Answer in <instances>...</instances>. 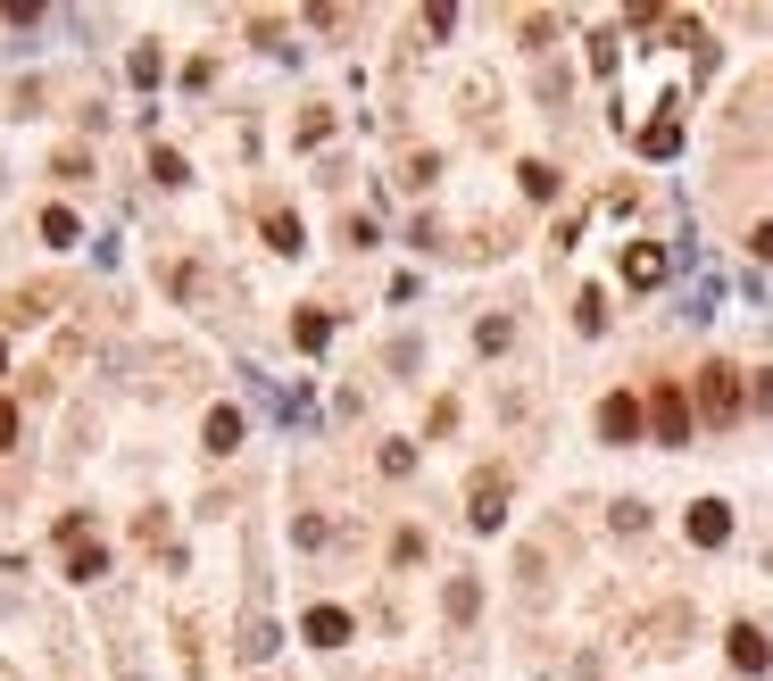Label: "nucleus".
Instances as JSON below:
<instances>
[{
    "instance_id": "obj_19",
    "label": "nucleus",
    "mask_w": 773,
    "mask_h": 681,
    "mask_svg": "<svg viewBox=\"0 0 773 681\" xmlns=\"http://www.w3.org/2000/svg\"><path fill=\"white\" fill-rule=\"evenodd\" d=\"M242 657H250V665H258V657H275V632H266V624H250V632H242Z\"/></svg>"
},
{
    "instance_id": "obj_10",
    "label": "nucleus",
    "mask_w": 773,
    "mask_h": 681,
    "mask_svg": "<svg viewBox=\"0 0 773 681\" xmlns=\"http://www.w3.org/2000/svg\"><path fill=\"white\" fill-rule=\"evenodd\" d=\"M308 640H317V648H341V640H350V615H341V606H308Z\"/></svg>"
},
{
    "instance_id": "obj_7",
    "label": "nucleus",
    "mask_w": 773,
    "mask_h": 681,
    "mask_svg": "<svg viewBox=\"0 0 773 681\" xmlns=\"http://www.w3.org/2000/svg\"><path fill=\"white\" fill-rule=\"evenodd\" d=\"M691 540L698 549H724V540H732V507H724V499H698L691 507Z\"/></svg>"
},
{
    "instance_id": "obj_18",
    "label": "nucleus",
    "mask_w": 773,
    "mask_h": 681,
    "mask_svg": "<svg viewBox=\"0 0 773 681\" xmlns=\"http://www.w3.org/2000/svg\"><path fill=\"white\" fill-rule=\"evenodd\" d=\"M682 624H691V615H682V606H665V615H649V640L674 648V640H682Z\"/></svg>"
},
{
    "instance_id": "obj_2",
    "label": "nucleus",
    "mask_w": 773,
    "mask_h": 681,
    "mask_svg": "<svg viewBox=\"0 0 773 681\" xmlns=\"http://www.w3.org/2000/svg\"><path fill=\"white\" fill-rule=\"evenodd\" d=\"M649 433H658L665 449H682V440H691V399H682L674 382H649Z\"/></svg>"
},
{
    "instance_id": "obj_22",
    "label": "nucleus",
    "mask_w": 773,
    "mask_h": 681,
    "mask_svg": "<svg viewBox=\"0 0 773 681\" xmlns=\"http://www.w3.org/2000/svg\"><path fill=\"white\" fill-rule=\"evenodd\" d=\"M151 175H158V183H184L191 167H184V158H175V150H151Z\"/></svg>"
},
{
    "instance_id": "obj_1",
    "label": "nucleus",
    "mask_w": 773,
    "mask_h": 681,
    "mask_svg": "<svg viewBox=\"0 0 773 681\" xmlns=\"http://www.w3.org/2000/svg\"><path fill=\"white\" fill-rule=\"evenodd\" d=\"M691 408H698V416H707V424H732V416H740V366L707 358V375H698Z\"/></svg>"
},
{
    "instance_id": "obj_23",
    "label": "nucleus",
    "mask_w": 773,
    "mask_h": 681,
    "mask_svg": "<svg viewBox=\"0 0 773 681\" xmlns=\"http://www.w3.org/2000/svg\"><path fill=\"white\" fill-rule=\"evenodd\" d=\"M0 449H18V408L0 399Z\"/></svg>"
},
{
    "instance_id": "obj_27",
    "label": "nucleus",
    "mask_w": 773,
    "mask_h": 681,
    "mask_svg": "<svg viewBox=\"0 0 773 681\" xmlns=\"http://www.w3.org/2000/svg\"><path fill=\"white\" fill-rule=\"evenodd\" d=\"M133 681H142V673H133Z\"/></svg>"
},
{
    "instance_id": "obj_26",
    "label": "nucleus",
    "mask_w": 773,
    "mask_h": 681,
    "mask_svg": "<svg viewBox=\"0 0 773 681\" xmlns=\"http://www.w3.org/2000/svg\"><path fill=\"white\" fill-rule=\"evenodd\" d=\"M0 375H9V358H0Z\"/></svg>"
},
{
    "instance_id": "obj_9",
    "label": "nucleus",
    "mask_w": 773,
    "mask_h": 681,
    "mask_svg": "<svg viewBox=\"0 0 773 681\" xmlns=\"http://www.w3.org/2000/svg\"><path fill=\"white\" fill-rule=\"evenodd\" d=\"M109 573V549L100 540H67V582H100Z\"/></svg>"
},
{
    "instance_id": "obj_3",
    "label": "nucleus",
    "mask_w": 773,
    "mask_h": 681,
    "mask_svg": "<svg viewBox=\"0 0 773 681\" xmlns=\"http://www.w3.org/2000/svg\"><path fill=\"white\" fill-rule=\"evenodd\" d=\"M466 515H474V532H499V524H508V466H483V473H474Z\"/></svg>"
},
{
    "instance_id": "obj_11",
    "label": "nucleus",
    "mask_w": 773,
    "mask_h": 681,
    "mask_svg": "<svg viewBox=\"0 0 773 681\" xmlns=\"http://www.w3.org/2000/svg\"><path fill=\"white\" fill-rule=\"evenodd\" d=\"M291 340H300V349H324V340H333V316H324V308H300V316H291Z\"/></svg>"
},
{
    "instance_id": "obj_8",
    "label": "nucleus",
    "mask_w": 773,
    "mask_h": 681,
    "mask_svg": "<svg viewBox=\"0 0 773 681\" xmlns=\"http://www.w3.org/2000/svg\"><path fill=\"white\" fill-rule=\"evenodd\" d=\"M200 440H208V449H217V457H233V449H242V408H208Z\"/></svg>"
},
{
    "instance_id": "obj_24",
    "label": "nucleus",
    "mask_w": 773,
    "mask_h": 681,
    "mask_svg": "<svg viewBox=\"0 0 773 681\" xmlns=\"http://www.w3.org/2000/svg\"><path fill=\"white\" fill-rule=\"evenodd\" d=\"M749 249H757V258L773 266V225H757V233H749Z\"/></svg>"
},
{
    "instance_id": "obj_16",
    "label": "nucleus",
    "mask_w": 773,
    "mask_h": 681,
    "mask_svg": "<svg viewBox=\"0 0 773 681\" xmlns=\"http://www.w3.org/2000/svg\"><path fill=\"white\" fill-rule=\"evenodd\" d=\"M641 150H649V158H674V150H682V125H674V116H658V125L641 133Z\"/></svg>"
},
{
    "instance_id": "obj_6",
    "label": "nucleus",
    "mask_w": 773,
    "mask_h": 681,
    "mask_svg": "<svg viewBox=\"0 0 773 681\" xmlns=\"http://www.w3.org/2000/svg\"><path fill=\"white\" fill-rule=\"evenodd\" d=\"M724 648H732L740 673H765V665H773V640H765L757 624H732V632H724Z\"/></svg>"
},
{
    "instance_id": "obj_17",
    "label": "nucleus",
    "mask_w": 773,
    "mask_h": 681,
    "mask_svg": "<svg viewBox=\"0 0 773 681\" xmlns=\"http://www.w3.org/2000/svg\"><path fill=\"white\" fill-rule=\"evenodd\" d=\"M125 76H133V83H158V76H167V58H158V42H142V51L125 58Z\"/></svg>"
},
{
    "instance_id": "obj_4",
    "label": "nucleus",
    "mask_w": 773,
    "mask_h": 681,
    "mask_svg": "<svg viewBox=\"0 0 773 681\" xmlns=\"http://www.w3.org/2000/svg\"><path fill=\"white\" fill-rule=\"evenodd\" d=\"M599 440L607 449H632V440H641V391H616L599 408Z\"/></svg>"
},
{
    "instance_id": "obj_25",
    "label": "nucleus",
    "mask_w": 773,
    "mask_h": 681,
    "mask_svg": "<svg viewBox=\"0 0 773 681\" xmlns=\"http://www.w3.org/2000/svg\"><path fill=\"white\" fill-rule=\"evenodd\" d=\"M749 399H757V408L773 416V375H757V391H749Z\"/></svg>"
},
{
    "instance_id": "obj_21",
    "label": "nucleus",
    "mask_w": 773,
    "mask_h": 681,
    "mask_svg": "<svg viewBox=\"0 0 773 681\" xmlns=\"http://www.w3.org/2000/svg\"><path fill=\"white\" fill-rule=\"evenodd\" d=\"M616 532H649V507H641V499H616Z\"/></svg>"
},
{
    "instance_id": "obj_13",
    "label": "nucleus",
    "mask_w": 773,
    "mask_h": 681,
    "mask_svg": "<svg viewBox=\"0 0 773 681\" xmlns=\"http://www.w3.org/2000/svg\"><path fill=\"white\" fill-rule=\"evenodd\" d=\"M76 209H42V242H51V249H76Z\"/></svg>"
},
{
    "instance_id": "obj_20",
    "label": "nucleus",
    "mask_w": 773,
    "mask_h": 681,
    "mask_svg": "<svg viewBox=\"0 0 773 681\" xmlns=\"http://www.w3.org/2000/svg\"><path fill=\"white\" fill-rule=\"evenodd\" d=\"M574 324H583V333H599V324H607V300H599V291H583V308H574Z\"/></svg>"
},
{
    "instance_id": "obj_5",
    "label": "nucleus",
    "mask_w": 773,
    "mask_h": 681,
    "mask_svg": "<svg viewBox=\"0 0 773 681\" xmlns=\"http://www.w3.org/2000/svg\"><path fill=\"white\" fill-rule=\"evenodd\" d=\"M665 275H674V258H665L658 242H632V249H623V283H632V291H658Z\"/></svg>"
},
{
    "instance_id": "obj_12",
    "label": "nucleus",
    "mask_w": 773,
    "mask_h": 681,
    "mask_svg": "<svg viewBox=\"0 0 773 681\" xmlns=\"http://www.w3.org/2000/svg\"><path fill=\"white\" fill-rule=\"evenodd\" d=\"M474 606H483V582L474 573H450V624H474Z\"/></svg>"
},
{
    "instance_id": "obj_14",
    "label": "nucleus",
    "mask_w": 773,
    "mask_h": 681,
    "mask_svg": "<svg viewBox=\"0 0 773 681\" xmlns=\"http://www.w3.org/2000/svg\"><path fill=\"white\" fill-rule=\"evenodd\" d=\"M524 200H557V167H549V158H524Z\"/></svg>"
},
{
    "instance_id": "obj_15",
    "label": "nucleus",
    "mask_w": 773,
    "mask_h": 681,
    "mask_svg": "<svg viewBox=\"0 0 773 681\" xmlns=\"http://www.w3.org/2000/svg\"><path fill=\"white\" fill-rule=\"evenodd\" d=\"M266 242L291 258V249H300V216H291V209H266Z\"/></svg>"
}]
</instances>
